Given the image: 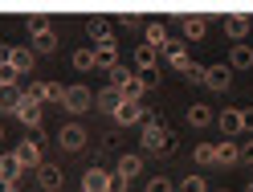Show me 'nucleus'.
<instances>
[{
	"instance_id": "f257e3e1",
	"label": "nucleus",
	"mask_w": 253,
	"mask_h": 192,
	"mask_svg": "<svg viewBox=\"0 0 253 192\" xmlns=\"http://www.w3.org/2000/svg\"><path fill=\"white\" fill-rule=\"evenodd\" d=\"M139 143H143L147 155H171L176 151V135H171V127L160 115H147V127H143V135H139Z\"/></svg>"
},
{
	"instance_id": "f03ea898",
	"label": "nucleus",
	"mask_w": 253,
	"mask_h": 192,
	"mask_svg": "<svg viewBox=\"0 0 253 192\" xmlns=\"http://www.w3.org/2000/svg\"><path fill=\"white\" fill-rule=\"evenodd\" d=\"M12 155L21 159V168H25V172H29V168L37 172V168L45 164V139H41L37 131H33V135H25V139L17 143V147H12Z\"/></svg>"
},
{
	"instance_id": "7ed1b4c3",
	"label": "nucleus",
	"mask_w": 253,
	"mask_h": 192,
	"mask_svg": "<svg viewBox=\"0 0 253 192\" xmlns=\"http://www.w3.org/2000/svg\"><path fill=\"white\" fill-rule=\"evenodd\" d=\"M29 49L33 53H53L57 49V33L45 21H29Z\"/></svg>"
},
{
	"instance_id": "20e7f679",
	"label": "nucleus",
	"mask_w": 253,
	"mask_h": 192,
	"mask_svg": "<svg viewBox=\"0 0 253 192\" xmlns=\"http://www.w3.org/2000/svg\"><path fill=\"white\" fill-rule=\"evenodd\" d=\"M61 106H66L70 115H86V110L94 106V90H90V86H66V98H61Z\"/></svg>"
},
{
	"instance_id": "39448f33",
	"label": "nucleus",
	"mask_w": 253,
	"mask_h": 192,
	"mask_svg": "<svg viewBox=\"0 0 253 192\" xmlns=\"http://www.w3.org/2000/svg\"><path fill=\"white\" fill-rule=\"evenodd\" d=\"M110 119H115L119 127H139V123H147V106H143V102L123 98V102H119V110H115Z\"/></svg>"
},
{
	"instance_id": "423d86ee",
	"label": "nucleus",
	"mask_w": 253,
	"mask_h": 192,
	"mask_svg": "<svg viewBox=\"0 0 253 192\" xmlns=\"http://www.w3.org/2000/svg\"><path fill=\"white\" fill-rule=\"evenodd\" d=\"M29 98H33V102H61V98H66V86H61V82H29Z\"/></svg>"
},
{
	"instance_id": "0eeeda50",
	"label": "nucleus",
	"mask_w": 253,
	"mask_h": 192,
	"mask_svg": "<svg viewBox=\"0 0 253 192\" xmlns=\"http://www.w3.org/2000/svg\"><path fill=\"white\" fill-rule=\"evenodd\" d=\"M57 143H61V151H82L86 147V127L82 123H66L57 131Z\"/></svg>"
},
{
	"instance_id": "6e6552de",
	"label": "nucleus",
	"mask_w": 253,
	"mask_h": 192,
	"mask_svg": "<svg viewBox=\"0 0 253 192\" xmlns=\"http://www.w3.org/2000/svg\"><path fill=\"white\" fill-rule=\"evenodd\" d=\"M225 33L241 45V37L253 33V12H225Z\"/></svg>"
},
{
	"instance_id": "1a4fd4ad",
	"label": "nucleus",
	"mask_w": 253,
	"mask_h": 192,
	"mask_svg": "<svg viewBox=\"0 0 253 192\" xmlns=\"http://www.w3.org/2000/svg\"><path fill=\"white\" fill-rule=\"evenodd\" d=\"M204 86H209L212 94H225L233 86V70L225 66V61H216V66H209V74H204Z\"/></svg>"
},
{
	"instance_id": "9d476101",
	"label": "nucleus",
	"mask_w": 253,
	"mask_h": 192,
	"mask_svg": "<svg viewBox=\"0 0 253 192\" xmlns=\"http://www.w3.org/2000/svg\"><path fill=\"white\" fill-rule=\"evenodd\" d=\"M94 61H98V70H115L119 66V41L115 37H106V41H98V45H94Z\"/></svg>"
},
{
	"instance_id": "9b49d317",
	"label": "nucleus",
	"mask_w": 253,
	"mask_h": 192,
	"mask_svg": "<svg viewBox=\"0 0 253 192\" xmlns=\"http://www.w3.org/2000/svg\"><path fill=\"white\" fill-rule=\"evenodd\" d=\"M110 176L106 168H86V176H82V192H110Z\"/></svg>"
},
{
	"instance_id": "f8f14e48",
	"label": "nucleus",
	"mask_w": 253,
	"mask_h": 192,
	"mask_svg": "<svg viewBox=\"0 0 253 192\" xmlns=\"http://www.w3.org/2000/svg\"><path fill=\"white\" fill-rule=\"evenodd\" d=\"M139 172H143V155L123 151V155H119V164H115V176H119V180H135Z\"/></svg>"
},
{
	"instance_id": "ddd939ff",
	"label": "nucleus",
	"mask_w": 253,
	"mask_h": 192,
	"mask_svg": "<svg viewBox=\"0 0 253 192\" xmlns=\"http://www.w3.org/2000/svg\"><path fill=\"white\" fill-rule=\"evenodd\" d=\"M160 57H168V66L180 70V74H188V66H192V61H188V49H184L180 41H168L164 49H160Z\"/></svg>"
},
{
	"instance_id": "4468645a",
	"label": "nucleus",
	"mask_w": 253,
	"mask_h": 192,
	"mask_svg": "<svg viewBox=\"0 0 253 192\" xmlns=\"http://www.w3.org/2000/svg\"><path fill=\"white\" fill-rule=\"evenodd\" d=\"M25 127H41V102H33L29 94H21V102H17V110H12Z\"/></svg>"
},
{
	"instance_id": "2eb2a0df",
	"label": "nucleus",
	"mask_w": 253,
	"mask_h": 192,
	"mask_svg": "<svg viewBox=\"0 0 253 192\" xmlns=\"http://www.w3.org/2000/svg\"><path fill=\"white\" fill-rule=\"evenodd\" d=\"M8 66L17 70V74H29V70L37 66V53L29 49V45H12V53H8Z\"/></svg>"
},
{
	"instance_id": "dca6fc26",
	"label": "nucleus",
	"mask_w": 253,
	"mask_h": 192,
	"mask_svg": "<svg viewBox=\"0 0 253 192\" xmlns=\"http://www.w3.org/2000/svg\"><path fill=\"white\" fill-rule=\"evenodd\" d=\"M119 102H123V90H119V86H102V90H94V106L106 110V115H115Z\"/></svg>"
},
{
	"instance_id": "f3484780",
	"label": "nucleus",
	"mask_w": 253,
	"mask_h": 192,
	"mask_svg": "<svg viewBox=\"0 0 253 192\" xmlns=\"http://www.w3.org/2000/svg\"><path fill=\"white\" fill-rule=\"evenodd\" d=\"M37 184H41V192H61V168L57 164H41L37 168Z\"/></svg>"
},
{
	"instance_id": "a211bd4d",
	"label": "nucleus",
	"mask_w": 253,
	"mask_h": 192,
	"mask_svg": "<svg viewBox=\"0 0 253 192\" xmlns=\"http://www.w3.org/2000/svg\"><path fill=\"white\" fill-rule=\"evenodd\" d=\"M180 29H184V37H188V41H200L204 33H209V25H204L200 12H188V17H180Z\"/></svg>"
},
{
	"instance_id": "6ab92c4d",
	"label": "nucleus",
	"mask_w": 253,
	"mask_h": 192,
	"mask_svg": "<svg viewBox=\"0 0 253 192\" xmlns=\"http://www.w3.org/2000/svg\"><path fill=\"white\" fill-rule=\"evenodd\" d=\"M21 176H25V168H21V159L17 155H0V180H8V184H21Z\"/></svg>"
},
{
	"instance_id": "aec40b11",
	"label": "nucleus",
	"mask_w": 253,
	"mask_h": 192,
	"mask_svg": "<svg viewBox=\"0 0 253 192\" xmlns=\"http://www.w3.org/2000/svg\"><path fill=\"white\" fill-rule=\"evenodd\" d=\"M216 164H220V168L241 164V147H237L233 139H220V143H216Z\"/></svg>"
},
{
	"instance_id": "412c9836",
	"label": "nucleus",
	"mask_w": 253,
	"mask_h": 192,
	"mask_svg": "<svg viewBox=\"0 0 253 192\" xmlns=\"http://www.w3.org/2000/svg\"><path fill=\"white\" fill-rule=\"evenodd\" d=\"M131 57H135V70L139 74H143V70H160V49H151V45H139Z\"/></svg>"
},
{
	"instance_id": "4be33fe9",
	"label": "nucleus",
	"mask_w": 253,
	"mask_h": 192,
	"mask_svg": "<svg viewBox=\"0 0 253 192\" xmlns=\"http://www.w3.org/2000/svg\"><path fill=\"white\" fill-rule=\"evenodd\" d=\"M225 66H229V70H249V66H253V49H249L245 41H241V45H233Z\"/></svg>"
},
{
	"instance_id": "5701e85b",
	"label": "nucleus",
	"mask_w": 253,
	"mask_h": 192,
	"mask_svg": "<svg viewBox=\"0 0 253 192\" xmlns=\"http://www.w3.org/2000/svg\"><path fill=\"white\" fill-rule=\"evenodd\" d=\"M143 45H151V49H164V45H168V29H164V21H147V29H143Z\"/></svg>"
},
{
	"instance_id": "b1692460",
	"label": "nucleus",
	"mask_w": 253,
	"mask_h": 192,
	"mask_svg": "<svg viewBox=\"0 0 253 192\" xmlns=\"http://www.w3.org/2000/svg\"><path fill=\"white\" fill-rule=\"evenodd\" d=\"M216 123H220V131H225V135H237V131H241V110H237V106H225V110L216 115Z\"/></svg>"
},
{
	"instance_id": "393cba45",
	"label": "nucleus",
	"mask_w": 253,
	"mask_h": 192,
	"mask_svg": "<svg viewBox=\"0 0 253 192\" xmlns=\"http://www.w3.org/2000/svg\"><path fill=\"white\" fill-rule=\"evenodd\" d=\"M119 90H123V98H131V102H143V94H147V86H143V78H139V74H131Z\"/></svg>"
},
{
	"instance_id": "a878e982",
	"label": "nucleus",
	"mask_w": 253,
	"mask_h": 192,
	"mask_svg": "<svg viewBox=\"0 0 253 192\" xmlns=\"http://www.w3.org/2000/svg\"><path fill=\"white\" fill-rule=\"evenodd\" d=\"M216 115H212V106H204V102H192V106H188V123H192V127H209Z\"/></svg>"
},
{
	"instance_id": "bb28decb",
	"label": "nucleus",
	"mask_w": 253,
	"mask_h": 192,
	"mask_svg": "<svg viewBox=\"0 0 253 192\" xmlns=\"http://www.w3.org/2000/svg\"><path fill=\"white\" fill-rule=\"evenodd\" d=\"M86 33L94 37V45L106 41V37H115V33H110V25H106V17H86Z\"/></svg>"
},
{
	"instance_id": "cd10ccee",
	"label": "nucleus",
	"mask_w": 253,
	"mask_h": 192,
	"mask_svg": "<svg viewBox=\"0 0 253 192\" xmlns=\"http://www.w3.org/2000/svg\"><path fill=\"white\" fill-rule=\"evenodd\" d=\"M21 94L25 90H17V86H0V115H12L17 102H21Z\"/></svg>"
},
{
	"instance_id": "c85d7f7f",
	"label": "nucleus",
	"mask_w": 253,
	"mask_h": 192,
	"mask_svg": "<svg viewBox=\"0 0 253 192\" xmlns=\"http://www.w3.org/2000/svg\"><path fill=\"white\" fill-rule=\"evenodd\" d=\"M74 70H98V61H94V49H74Z\"/></svg>"
},
{
	"instance_id": "c756f323",
	"label": "nucleus",
	"mask_w": 253,
	"mask_h": 192,
	"mask_svg": "<svg viewBox=\"0 0 253 192\" xmlns=\"http://www.w3.org/2000/svg\"><path fill=\"white\" fill-rule=\"evenodd\" d=\"M196 164H204V168L216 164V143H200L196 147Z\"/></svg>"
},
{
	"instance_id": "7c9ffc66",
	"label": "nucleus",
	"mask_w": 253,
	"mask_h": 192,
	"mask_svg": "<svg viewBox=\"0 0 253 192\" xmlns=\"http://www.w3.org/2000/svg\"><path fill=\"white\" fill-rule=\"evenodd\" d=\"M131 74H135V70H131V66H123V61H119V66L110 70L106 78H110V86H123V82H126V78H131Z\"/></svg>"
},
{
	"instance_id": "2f4dec72",
	"label": "nucleus",
	"mask_w": 253,
	"mask_h": 192,
	"mask_svg": "<svg viewBox=\"0 0 253 192\" xmlns=\"http://www.w3.org/2000/svg\"><path fill=\"white\" fill-rule=\"evenodd\" d=\"M204 74H209V66H200V61H192V66H188V82H192V86H204Z\"/></svg>"
},
{
	"instance_id": "473e14b6",
	"label": "nucleus",
	"mask_w": 253,
	"mask_h": 192,
	"mask_svg": "<svg viewBox=\"0 0 253 192\" xmlns=\"http://www.w3.org/2000/svg\"><path fill=\"white\" fill-rule=\"evenodd\" d=\"M180 192H209V180H204V176H188L180 184Z\"/></svg>"
},
{
	"instance_id": "72a5a7b5",
	"label": "nucleus",
	"mask_w": 253,
	"mask_h": 192,
	"mask_svg": "<svg viewBox=\"0 0 253 192\" xmlns=\"http://www.w3.org/2000/svg\"><path fill=\"white\" fill-rule=\"evenodd\" d=\"M17 78H21V74L12 70L8 61H0V86H17Z\"/></svg>"
},
{
	"instance_id": "f704fd0d",
	"label": "nucleus",
	"mask_w": 253,
	"mask_h": 192,
	"mask_svg": "<svg viewBox=\"0 0 253 192\" xmlns=\"http://www.w3.org/2000/svg\"><path fill=\"white\" fill-rule=\"evenodd\" d=\"M147 192H176V188H171V180H164V176H155V180H147Z\"/></svg>"
},
{
	"instance_id": "c9c22d12",
	"label": "nucleus",
	"mask_w": 253,
	"mask_h": 192,
	"mask_svg": "<svg viewBox=\"0 0 253 192\" xmlns=\"http://www.w3.org/2000/svg\"><path fill=\"white\" fill-rule=\"evenodd\" d=\"M139 78H143V86H147V90H151V86H160V70H143Z\"/></svg>"
},
{
	"instance_id": "e433bc0d",
	"label": "nucleus",
	"mask_w": 253,
	"mask_h": 192,
	"mask_svg": "<svg viewBox=\"0 0 253 192\" xmlns=\"http://www.w3.org/2000/svg\"><path fill=\"white\" fill-rule=\"evenodd\" d=\"M241 131H253V106L241 110Z\"/></svg>"
},
{
	"instance_id": "4c0bfd02",
	"label": "nucleus",
	"mask_w": 253,
	"mask_h": 192,
	"mask_svg": "<svg viewBox=\"0 0 253 192\" xmlns=\"http://www.w3.org/2000/svg\"><path fill=\"white\" fill-rule=\"evenodd\" d=\"M241 164H253V139H249L245 147H241Z\"/></svg>"
},
{
	"instance_id": "58836bf2",
	"label": "nucleus",
	"mask_w": 253,
	"mask_h": 192,
	"mask_svg": "<svg viewBox=\"0 0 253 192\" xmlns=\"http://www.w3.org/2000/svg\"><path fill=\"white\" fill-rule=\"evenodd\" d=\"M110 192H126V180H119V176H115V180H110Z\"/></svg>"
},
{
	"instance_id": "ea45409f",
	"label": "nucleus",
	"mask_w": 253,
	"mask_h": 192,
	"mask_svg": "<svg viewBox=\"0 0 253 192\" xmlns=\"http://www.w3.org/2000/svg\"><path fill=\"white\" fill-rule=\"evenodd\" d=\"M8 53H12V45H0V61H8Z\"/></svg>"
},
{
	"instance_id": "a19ab883",
	"label": "nucleus",
	"mask_w": 253,
	"mask_h": 192,
	"mask_svg": "<svg viewBox=\"0 0 253 192\" xmlns=\"http://www.w3.org/2000/svg\"><path fill=\"white\" fill-rule=\"evenodd\" d=\"M0 192H17V184H8V180H0Z\"/></svg>"
},
{
	"instance_id": "79ce46f5",
	"label": "nucleus",
	"mask_w": 253,
	"mask_h": 192,
	"mask_svg": "<svg viewBox=\"0 0 253 192\" xmlns=\"http://www.w3.org/2000/svg\"><path fill=\"white\" fill-rule=\"evenodd\" d=\"M245 192H253V180H249V184H245Z\"/></svg>"
},
{
	"instance_id": "37998d69",
	"label": "nucleus",
	"mask_w": 253,
	"mask_h": 192,
	"mask_svg": "<svg viewBox=\"0 0 253 192\" xmlns=\"http://www.w3.org/2000/svg\"><path fill=\"white\" fill-rule=\"evenodd\" d=\"M0 139H4V127H0Z\"/></svg>"
},
{
	"instance_id": "c03bdc74",
	"label": "nucleus",
	"mask_w": 253,
	"mask_h": 192,
	"mask_svg": "<svg viewBox=\"0 0 253 192\" xmlns=\"http://www.w3.org/2000/svg\"><path fill=\"white\" fill-rule=\"evenodd\" d=\"M220 192H229V188H220Z\"/></svg>"
}]
</instances>
